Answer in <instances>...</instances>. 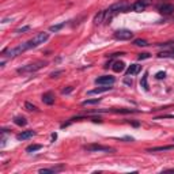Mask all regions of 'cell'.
<instances>
[{
	"label": "cell",
	"instance_id": "83f0119b",
	"mask_svg": "<svg viewBox=\"0 0 174 174\" xmlns=\"http://www.w3.org/2000/svg\"><path fill=\"white\" fill-rule=\"evenodd\" d=\"M155 77H156V79H164V77H166V72H164V71H159V72H156Z\"/></svg>",
	"mask_w": 174,
	"mask_h": 174
},
{
	"label": "cell",
	"instance_id": "3957f363",
	"mask_svg": "<svg viewBox=\"0 0 174 174\" xmlns=\"http://www.w3.org/2000/svg\"><path fill=\"white\" fill-rule=\"evenodd\" d=\"M45 65H48L46 61H36V63H31V64H27V65H23V67L18 68L16 72L18 74H33V72H37L38 69L44 68Z\"/></svg>",
	"mask_w": 174,
	"mask_h": 174
},
{
	"label": "cell",
	"instance_id": "7a4b0ae2",
	"mask_svg": "<svg viewBox=\"0 0 174 174\" xmlns=\"http://www.w3.org/2000/svg\"><path fill=\"white\" fill-rule=\"evenodd\" d=\"M34 48V45H33L31 39L27 42H23V44H20V45L15 46V48H10V49H6V50H3V53L1 55L4 56V57H15V56L18 55H22L23 52L29 50V49Z\"/></svg>",
	"mask_w": 174,
	"mask_h": 174
},
{
	"label": "cell",
	"instance_id": "6da1fadb",
	"mask_svg": "<svg viewBox=\"0 0 174 174\" xmlns=\"http://www.w3.org/2000/svg\"><path fill=\"white\" fill-rule=\"evenodd\" d=\"M131 10V4L126 1V0H121V1H118V3H114L113 6H110L107 10H105V20H109L112 19L113 16L116 15V14L118 12H128V11Z\"/></svg>",
	"mask_w": 174,
	"mask_h": 174
},
{
	"label": "cell",
	"instance_id": "d6986e66",
	"mask_svg": "<svg viewBox=\"0 0 174 174\" xmlns=\"http://www.w3.org/2000/svg\"><path fill=\"white\" fill-rule=\"evenodd\" d=\"M41 148H42L41 144H31V145H29V147L26 148V151L27 152H36V151H38V150H41Z\"/></svg>",
	"mask_w": 174,
	"mask_h": 174
},
{
	"label": "cell",
	"instance_id": "7402d4cb",
	"mask_svg": "<svg viewBox=\"0 0 174 174\" xmlns=\"http://www.w3.org/2000/svg\"><path fill=\"white\" fill-rule=\"evenodd\" d=\"M65 26V22H63V23H58V25H53V26H50V27H49V30H50V31H58V30H61L63 27H64Z\"/></svg>",
	"mask_w": 174,
	"mask_h": 174
},
{
	"label": "cell",
	"instance_id": "4fadbf2b",
	"mask_svg": "<svg viewBox=\"0 0 174 174\" xmlns=\"http://www.w3.org/2000/svg\"><path fill=\"white\" fill-rule=\"evenodd\" d=\"M170 150H174V145H161V147H152V148H148L147 152H159V151H170Z\"/></svg>",
	"mask_w": 174,
	"mask_h": 174
},
{
	"label": "cell",
	"instance_id": "9c48e42d",
	"mask_svg": "<svg viewBox=\"0 0 174 174\" xmlns=\"http://www.w3.org/2000/svg\"><path fill=\"white\" fill-rule=\"evenodd\" d=\"M158 11L161 14H163V15H170V14H173L174 7H173V4L163 3V4H159L158 6Z\"/></svg>",
	"mask_w": 174,
	"mask_h": 174
},
{
	"label": "cell",
	"instance_id": "d6a6232c",
	"mask_svg": "<svg viewBox=\"0 0 174 174\" xmlns=\"http://www.w3.org/2000/svg\"><path fill=\"white\" fill-rule=\"evenodd\" d=\"M57 139V135L56 133H52V140H56Z\"/></svg>",
	"mask_w": 174,
	"mask_h": 174
},
{
	"label": "cell",
	"instance_id": "1f68e13d",
	"mask_svg": "<svg viewBox=\"0 0 174 174\" xmlns=\"http://www.w3.org/2000/svg\"><path fill=\"white\" fill-rule=\"evenodd\" d=\"M125 55L124 52H117V53H113V55H110V57H117V56H123Z\"/></svg>",
	"mask_w": 174,
	"mask_h": 174
},
{
	"label": "cell",
	"instance_id": "4dcf8cb0",
	"mask_svg": "<svg viewBox=\"0 0 174 174\" xmlns=\"http://www.w3.org/2000/svg\"><path fill=\"white\" fill-rule=\"evenodd\" d=\"M124 83L128 84V86H132V79H129V77H125V79H124Z\"/></svg>",
	"mask_w": 174,
	"mask_h": 174
},
{
	"label": "cell",
	"instance_id": "277c9868",
	"mask_svg": "<svg viewBox=\"0 0 174 174\" xmlns=\"http://www.w3.org/2000/svg\"><path fill=\"white\" fill-rule=\"evenodd\" d=\"M88 152H114V148L109 145H101V144H88L83 147Z\"/></svg>",
	"mask_w": 174,
	"mask_h": 174
},
{
	"label": "cell",
	"instance_id": "e575fe53",
	"mask_svg": "<svg viewBox=\"0 0 174 174\" xmlns=\"http://www.w3.org/2000/svg\"><path fill=\"white\" fill-rule=\"evenodd\" d=\"M171 50H173V52H174V48H173V49H171Z\"/></svg>",
	"mask_w": 174,
	"mask_h": 174
},
{
	"label": "cell",
	"instance_id": "30bf717a",
	"mask_svg": "<svg viewBox=\"0 0 174 174\" xmlns=\"http://www.w3.org/2000/svg\"><path fill=\"white\" fill-rule=\"evenodd\" d=\"M33 136H36V131H23V132H20V133H18L16 135V139L18 140H27V139H30V137H33Z\"/></svg>",
	"mask_w": 174,
	"mask_h": 174
},
{
	"label": "cell",
	"instance_id": "f546056e",
	"mask_svg": "<svg viewBox=\"0 0 174 174\" xmlns=\"http://www.w3.org/2000/svg\"><path fill=\"white\" fill-rule=\"evenodd\" d=\"M148 57H150L148 53H140L139 55V60H144V58H148Z\"/></svg>",
	"mask_w": 174,
	"mask_h": 174
},
{
	"label": "cell",
	"instance_id": "8fae6325",
	"mask_svg": "<svg viewBox=\"0 0 174 174\" xmlns=\"http://www.w3.org/2000/svg\"><path fill=\"white\" fill-rule=\"evenodd\" d=\"M42 102L45 103V105H53L55 103V94L52 93V91H48L42 95Z\"/></svg>",
	"mask_w": 174,
	"mask_h": 174
},
{
	"label": "cell",
	"instance_id": "ac0fdd59",
	"mask_svg": "<svg viewBox=\"0 0 174 174\" xmlns=\"http://www.w3.org/2000/svg\"><path fill=\"white\" fill-rule=\"evenodd\" d=\"M147 79H148V72H144L142 80H140V86L144 88V90H148V83H147Z\"/></svg>",
	"mask_w": 174,
	"mask_h": 174
},
{
	"label": "cell",
	"instance_id": "7c38bea8",
	"mask_svg": "<svg viewBox=\"0 0 174 174\" xmlns=\"http://www.w3.org/2000/svg\"><path fill=\"white\" fill-rule=\"evenodd\" d=\"M113 87L110 86H101V87H97V88H94V90H90L88 91V95H94V94H102V93H106V91H110Z\"/></svg>",
	"mask_w": 174,
	"mask_h": 174
},
{
	"label": "cell",
	"instance_id": "ba28073f",
	"mask_svg": "<svg viewBox=\"0 0 174 174\" xmlns=\"http://www.w3.org/2000/svg\"><path fill=\"white\" fill-rule=\"evenodd\" d=\"M148 4H150L148 0H137V1L132 6V10L135 11V12H142V11H144L145 8H147Z\"/></svg>",
	"mask_w": 174,
	"mask_h": 174
},
{
	"label": "cell",
	"instance_id": "44dd1931",
	"mask_svg": "<svg viewBox=\"0 0 174 174\" xmlns=\"http://www.w3.org/2000/svg\"><path fill=\"white\" fill-rule=\"evenodd\" d=\"M101 102V98H95V99H86L82 102V105L83 106H87V105H95V103Z\"/></svg>",
	"mask_w": 174,
	"mask_h": 174
},
{
	"label": "cell",
	"instance_id": "9a60e30c",
	"mask_svg": "<svg viewBox=\"0 0 174 174\" xmlns=\"http://www.w3.org/2000/svg\"><path fill=\"white\" fill-rule=\"evenodd\" d=\"M140 71V65L139 64H131L126 69V75H135Z\"/></svg>",
	"mask_w": 174,
	"mask_h": 174
},
{
	"label": "cell",
	"instance_id": "ffe728a7",
	"mask_svg": "<svg viewBox=\"0 0 174 174\" xmlns=\"http://www.w3.org/2000/svg\"><path fill=\"white\" fill-rule=\"evenodd\" d=\"M133 45H136V46H147L148 45V42L145 41V39L136 38V39H133Z\"/></svg>",
	"mask_w": 174,
	"mask_h": 174
},
{
	"label": "cell",
	"instance_id": "8992f818",
	"mask_svg": "<svg viewBox=\"0 0 174 174\" xmlns=\"http://www.w3.org/2000/svg\"><path fill=\"white\" fill-rule=\"evenodd\" d=\"M49 39V33H45V31H42V33H38L36 37H33L31 38V42H33V45H34V48L38 45H41V44H44V42H46Z\"/></svg>",
	"mask_w": 174,
	"mask_h": 174
},
{
	"label": "cell",
	"instance_id": "cb8c5ba5",
	"mask_svg": "<svg viewBox=\"0 0 174 174\" xmlns=\"http://www.w3.org/2000/svg\"><path fill=\"white\" fill-rule=\"evenodd\" d=\"M25 109H26V110H29V112H36V110H38L36 105H33L31 102H26V103H25Z\"/></svg>",
	"mask_w": 174,
	"mask_h": 174
},
{
	"label": "cell",
	"instance_id": "5b68a950",
	"mask_svg": "<svg viewBox=\"0 0 174 174\" xmlns=\"http://www.w3.org/2000/svg\"><path fill=\"white\" fill-rule=\"evenodd\" d=\"M114 38L120 39V41H129L133 38V31L128 29H120L114 33Z\"/></svg>",
	"mask_w": 174,
	"mask_h": 174
},
{
	"label": "cell",
	"instance_id": "2e32d148",
	"mask_svg": "<svg viewBox=\"0 0 174 174\" xmlns=\"http://www.w3.org/2000/svg\"><path fill=\"white\" fill-rule=\"evenodd\" d=\"M103 19H105V11H99L97 15L94 16V23H95V25H99V23L103 22Z\"/></svg>",
	"mask_w": 174,
	"mask_h": 174
},
{
	"label": "cell",
	"instance_id": "836d02e7",
	"mask_svg": "<svg viewBox=\"0 0 174 174\" xmlns=\"http://www.w3.org/2000/svg\"><path fill=\"white\" fill-rule=\"evenodd\" d=\"M163 171H174V169H166V170H163Z\"/></svg>",
	"mask_w": 174,
	"mask_h": 174
},
{
	"label": "cell",
	"instance_id": "e0dca14e",
	"mask_svg": "<svg viewBox=\"0 0 174 174\" xmlns=\"http://www.w3.org/2000/svg\"><path fill=\"white\" fill-rule=\"evenodd\" d=\"M14 124H16L18 126H25L26 124H27V120L25 118V117H15L14 118Z\"/></svg>",
	"mask_w": 174,
	"mask_h": 174
},
{
	"label": "cell",
	"instance_id": "4316f807",
	"mask_svg": "<svg viewBox=\"0 0 174 174\" xmlns=\"http://www.w3.org/2000/svg\"><path fill=\"white\" fill-rule=\"evenodd\" d=\"M64 74V69H60V71H55V72H52L50 74V77H58L60 75Z\"/></svg>",
	"mask_w": 174,
	"mask_h": 174
},
{
	"label": "cell",
	"instance_id": "5bb4252c",
	"mask_svg": "<svg viewBox=\"0 0 174 174\" xmlns=\"http://www.w3.org/2000/svg\"><path fill=\"white\" fill-rule=\"evenodd\" d=\"M112 69H113L114 72H123L124 69H125V63H124V61H120V60H117V61L113 63Z\"/></svg>",
	"mask_w": 174,
	"mask_h": 174
},
{
	"label": "cell",
	"instance_id": "52a82bcc",
	"mask_svg": "<svg viewBox=\"0 0 174 174\" xmlns=\"http://www.w3.org/2000/svg\"><path fill=\"white\" fill-rule=\"evenodd\" d=\"M114 83V76L110 75H103L95 79V84H101V86H112Z\"/></svg>",
	"mask_w": 174,
	"mask_h": 174
},
{
	"label": "cell",
	"instance_id": "484cf974",
	"mask_svg": "<svg viewBox=\"0 0 174 174\" xmlns=\"http://www.w3.org/2000/svg\"><path fill=\"white\" fill-rule=\"evenodd\" d=\"M29 30H30V26H23V27H19V29H16L15 33H16V34H20V33L29 31Z\"/></svg>",
	"mask_w": 174,
	"mask_h": 174
},
{
	"label": "cell",
	"instance_id": "603a6c76",
	"mask_svg": "<svg viewBox=\"0 0 174 174\" xmlns=\"http://www.w3.org/2000/svg\"><path fill=\"white\" fill-rule=\"evenodd\" d=\"M158 57L159 58H162V57H174V52L173 50H170V52H161L158 55Z\"/></svg>",
	"mask_w": 174,
	"mask_h": 174
},
{
	"label": "cell",
	"instance_id": "f1b7e54d",
	"mask_svg": "<svg viewBox=\"0 0 174 174\" xmlns=\"http://www.w3.org/2000/svg\"><path fill=\"white\" fill-rule=\"evenodd\" d=\"M72 90H74V87L67 86L65 88H63V90H61V94H69V93H72Z\"/></svg>",
	"mask_w": 174,
	"mask_h": 174
},
{
	"label": "cell",
	"instance_id": "d4e9b609",
	"mask_svg": "<svg viewBox=\"0 0 174 174\" xmlns=\"http://www.w3.org/2000/svg\"><path fill=\"white\" fill-rule=\"evenodd\" d=\"M112 112L114 113H136L137 110H133V109H112Z\"/></svg>",
	"mask_w": 174,
	"mask_h": 174
}]
</instances>
